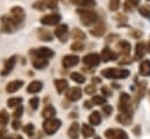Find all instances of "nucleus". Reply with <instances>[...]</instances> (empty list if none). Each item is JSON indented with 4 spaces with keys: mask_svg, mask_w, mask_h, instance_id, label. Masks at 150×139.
Returning <instances> with one entry per match:
<instances>
[{
    "mask_svg": "<svg viewBox=\"0 0 150 139\" xmlns=\"http://www.w3.org/2000/svg\"><path fill=\"white\" fill-rule=\"evenodd\" d=\"M130 71L128 69H119V68H106L101 70V76L110 80H125L129 77Z\"/></svg>",
    "mask_w": 150,
    "mask_h": 139,
    "instance_id": "nucleus-1",
    "label": "nucleus"
},
{
    "mask_svg": "<svg viewBox=\"0 0 150 139\" xmlns=\"http://www.w3.org/2000/svg\"><path fill=\"white\" fill-rule=\"evenodd\" d=\"M77 14L79 15V19L81 21V24L84 26H91L93 24H96L99 19L98 13L94 11H90V9H77L76 11Z\"/></svg>",
    "mask_w": 150,
    "mask_h": 139,
    "instance_id": "nucleus-2",
    "label": "nucleus"
},
{
    "mask_svg": "<svg viewBox=\"0 0 150 139\" xmlns=\"http://www.w3.org/2000/svg\"><path fill=\"white\" fill-rule=\"evenodd\" d=\"M0 21H1V31L4 33H7V34L14 33L19 27L16 21L11 15H2Z\"/></svg>",
    "mask_w": 150,
    "mask_h": 139,
    "instance_id": "nucleus-3",
    "label": "nucleus"
},
{
    "mask_svg": "<svg viewBox=\"0 0 150 139\" xmlns=\"http://www.w3.org/2000/svg\"><path fill=\"white\" fill-rule=\"evenodd\" d=\"M119 111L121 113H125V115H129L132 116L133 115V109H132V105H130V96L127 94V92H122L120 95V98H119Z\"/></svg>",
    "mask_w": 150,
    "mask_h": 139,
    "instance_id": "nucleus-4",
    "label": "nucleus"
},
{
    "mask_svg": "<svg viewBox=\"0 0 150 139\" xmlns=\"http://www.w3.org/2000/svg\"><path fill=\"white\" fill-rule=\"evenodd\" d=\"M62 125V122L57 118H49L43 122V130L48 136H52L56 133Z\"/></svg>",
    "mask_w": 150,
    "mask_h": 139,
    "instance_id": "nucleus-5",
    "label": "nucleus"
},
{
    "mask_svg": "<svg viewBox=\"0 0 150 139\" xmlns=\"http://www.w3.org/2000/svg\"><path fill=\"white\" fill-rule=\"evenodd\" d=\"M30 55H33L34 57H41V59H51L55 55V52L48 47H40L38 49H32L30 50Z\"/></svg>",
    "mask_w": 150,
    "mask_h": 139,
    "instance_id": "nucleus-6",
    "label": "nucleus"
},
{
    "mask_svg": "<svg viewBox=\"0 0 150 139\" xmlns=\"http://www.w3.org/2000/svg\"><path fill=\"white\" fill-rule=\"evenodd\" d=\"M61 15L58 13H51V14H47L41 18V24L44 26H56L59 24L61 21Z\"/></svg>",
    "mask_w": 150,
    "mask_h": 139,
    "instance_id": "nucleus-7",
    "label": "nucleus"
},
{
    "mask_svg": "<svg viewBox=\"0 0 150 139\" xmlns=\"http://www.w3.org/2000/svg\"><path fill=\"white\" fill-rule=\"evenodd\" d=\"M106 139H129L125 130L121 129H107L105 131Z\"/></svg>",
    "mask_w": 150,
    "mask_h": 139,
    "instance_id": "nucleus-8",
    "label": "nucleus"
},
{
    "mask_svg": "<svg viewBox=\"0 0 150 139\" xmlns=\"http://www.w3.org/2000/svg\"><path fill=\"white\" fill-rule=\"evenodd\" d=\"M100 62H101L100 55H98V54H96V53L87 54V55H85V56L83 57V63H84L85 66H87V67H91V68L99 66Z\"/></svg>",
    "mask_w": 150,
    "mask_h": 139,
    "instance_id": "nucleus-9",
    "label": "nucleus"
},
{
    "mask_svg": "<svg viewBox=\"0 0 150 139\" xmlns=\"http://www.w3.org/2000/svg\"><path fill=\"white\" fill-rule=\"evenodd\" d=\"M11 16H12V18L16 21V24L20 26V25L23 22L25 18H26L25 9H23L21 6H14V7H12V9H11Z\"/></svg>",
    "mask_w": 150,
    "mask_h": 139,
    "instance_id": "nucleus-10",
    "label": "nucleus"
},
{
    "mask_svg": "<svg viewBox=\"0 0 150 139\" xmlns=\"http://www.w3.org/2000/svg\"><path fill=\"white\" fill-rule=\"evenodd\" d=\"M55 35L56 37L61 41V42H67L68 41V36H69V27L68 25H58L55 29Z\"/></svg>",
    "mask_w": 150,
    "mask_h": 139,
    "instance_id": "nucleus-11",
    "label": "nucleus"
},
{
    "mask_svg": "<svg viewBox=\"0 0 150 139\" xmlns=\"http://www.w3.org/2000/svg\"><path fill=\"white\" fill-rule=\"evenodd\" d=\"M67 100L70 101V102H78L80 98H81V90L80 88L78 87H74V88H70L65 95Z\"/></svg>",
    "mask_w": 150,
    "mask_h": 139,
    "instance_id": "nucleus-12",
    "label": "nucleus"
},
{
    "mask_svg": "<svg viewBox=\"0 0 150 139\" xmlns=\"http://www.w3.org/2000/svg\"><path fill=\"white\" fill-rule=\"evenodd\" d=\"M100 59L104 61V62H110V61H115L117 59V54L115 52H113L112 49H110L108 47L104 48L101 50V55H100Z\"/></svg>",
    "mask_w": 150,
    "mask_h": 139,
    "instance_id": "nucleus-13",
    "label": "nucleus"
},
{
    "mask_svg": "<svg viewBox=\"0 0 150 139\" xmlns=\"http://www.w3.org/2000/svg\"><path fill=\"white\" fill-rule=\"evenodd\" d=\"M78 62H79V57L77 55H67L62 60V66L68 69V68H72L77 66Z\"/></svg>",
    "mask_w": 150,
    "mask_h": 139,
    "instance_id": "nucleus-14",
    "label": "nucleus"
},
{
    "mask_svg": "<svg viewBox=\"0 0 150 139\" xmlns=\"http://www.w3.org/2000/svg\"><path fill=\"white\" fill-rule=\"evenodd\" d=\"M15 64H16V56H12V57H9L8 60H6L5 61V64H4V69L1 70V75L2 76H6V75H8L12 70L14 69V67H15Z\"/></svg>",
    "mask_w": 150,
    "mask_h": 139,
    "instance_id": "nucleus-15",
    "label": "nucleus"
},
{
    "mask_svg": "<svg viewBox=\"0 0 150 139\" xmlns=\"http://www.w3.org/2000/svg\"><path fill=\"white\" fill-rule=\"evenodd\" d=\"M116 48L119 49L120 54L121 55H125V56H128L130 54V49H132V46L128 41L126 40H120L117 43H116Z\"/></svg>",
    "mask_w": 150,
    "mask_h": 139,
    "instance_id": "nucleus-16",
    "label": "nucleus"
},
{
    "mask_svg": "<svg viewBox=\"0 0 150 139\" xmlns=\"http://www.w3.org/2000/svg\"><path fill=\"white\" fill-rule=\"evenodd\" d=\"M25 84V82L22 81V80H15V81H12V82H9L8 84H7V87H6V91L8 92V94H14V92H16L18 90H20L21 89V87Z\"/></svg>",
    "mask_w": 150,
    "mask_h": 139,
    "instance_id": "nucleus-17",
    "label": "nucleus"
},
{
    "mask_svg": "<svg viewBox=\"0 0 150 139\" xmlns=\"http://www.w3.org/2000/svg\"><path fill=\"white\" fill-rule=\"evenodd\" d=\"M146 53H147V48H146L144 42H142V41L137 42L136 47H135V60H141Z\"/></svg>",
    "mask_w": 150,
    "mask_h": 139,
    "instance_id": "nucleus-18",
    "label": "nucleus"
},
{
    "mask_svg": "<svg viewBox=\"0 0 150 139\" xmlns=\"http://www.w3.org/2000/svg\"><path fill=\"white\" fill-rule=\"evenodd\" d=\"M42 88H43V83L41 81H33V82H30L28 84L27 92H29V94H38V92H40L42 90Z\"/></svg>",
    "mask_w": 150,
    "mask_h": 139,
    "instance_id": "nucleus-19",
    "label": "nucleus"
},
{
    "mask_svg": "<svg viewBox=\"0 0 150 139\" xmlns=\"http://www.w3.org/2000/svg\"><path fill=\"white\" fill-rule=\"evenodd\" d=\"M146 90H147V82H140L139 83V87H137L136 96H135V104H137L142 100V97L146 94Z\"/></svg>",
    "mask_w": 150,
    "mask_h": 139,
    "instance_id": "nucleus-20",
    "label": "nucleus"
},
{
    "mask_svg": "<svg viewBox=\"0 0 150 139\" xmlns=\"http://www.w3.org/2000/svg\"><path fill=\"white\" fill-rule=\"evenodd\" d=\"M32 64H33V67H34L35 69L42 70V69H44V68H47V67H48L49 62H48V60H45V59L34 57V59L32 60Z\"/></svg>",
    "mask_w": 150,
    "mask_h": 139,
    "instance_id": "nucleus-21",
    "label": "nucleus"
},
{
    "mask_svg": "<svg viewBox=\"0 0 150 139\" xmlns=\"http://www.w3.org/2000/svg\"><path fill=\"white\" fill-rule=\"evenodd\" d=\"M139 72L140 75L147 77V76H150V60H144L141 62L140 67H139Z\"/></svg>",
    "mask_w": 150,
    "mask_h": 139,
    "instance_id": "nucleus-22",
    "label": "nucleus"
},
{
    "mask_svg": "<svg viewBox=\"0 0 150 139\" xmlns=\"http://www.w3.org/2000/svg\"><path fill=\"white\" fill-rule=\"evenodd\" d=\"M68 136L70 139H78L79 137V124L78 123H72L68 130Z\"/></svg>",
    "mask_w": 150,
    "mask_h": 139,
    "instance_id": "nucleus-23",
    "label": "nucleus"
},
{
    "mask_svg": "<svg viewBox=\"0 0 150 139\" xmlns=\"http://www.w3.org/2000/svg\"><path fill=\"white\" fill-rule=\"evenodd\" d=\"M54 84H55V88L57 90L58 94H62L63 91H65L69 87L68 84V81L67 80H55L54 81Z\"/></svg>",
    "mask_w": 150,
    "mask_h": 139,
    "instance_id": "nucleus-24",
    "label": "nucleus"
},
{
    "mask_svg": "<svg viewBox=\"0 0 150 139\" xmlns=\"http://www.w3.org/2000/svg\"><path fill=\"white\" fill-rule=\"evenodd\" d=\"M38 39L44 41V42H51L52 41V35L49 31L43 29V28H38Z\"/></svg>",
    "mask_w": 150,
    "mask_h": 139,
    "instance_id": "nucleus-25",
    "label": "nucleus"
},
{
    "mask_svg": "<svg viewBox=\"0 0 150 139\" xmlns=\"http://www.w3.org/2000/svg\"><path fill=\"white\" fill-rule=\"evenodd\" d=\"M105 31H106V26L104 24H99L96 27H93L90 31V33H91V35H93V36L99 37V36H103V35L105 34Z\"/></svg>",
    "mask_w": 150,
    "mask_h": 139,
    "instance_id": "nucleus-26",
    "label": "nucleus"
},
{
    "mask_svg": "<svg viewBox=\"0 0 150 139\" xmlns=\"http://www.w3.org/2000/svg\"><path fill=\"white\" fill-rule=\"evenodd\" d=\"M56 115V109L52 106V105H47L43 111H42V116L45 118V119H49V118H54Z\"/></svg>",
    "mask_w": 150,
    "mask_h": 139,
    "instance_id": "nucleus-27",
    "label": "nucleus"
},
{
    "mask_svg": "<svg viewBox=\"0 0 150 139\" xmlns=\"http://www.w3.org/2000/svg\"><path fill=\"white\" fill-rule=\"evenodd\" d=\"M140 5V0H127L123 5V8L126 12H133L135 8H137Z\"/></svg>",
    "mask_w": 150,
    "mask_h": 139,
    "instance_id": "nucleus-28",
    "label": "nucleus"
},
{
    "mask_svg": "<svg viewBox=\"0 0 150 139\" xmlns=\"http://www.w3.org/2000/svg\"><path fill=\"white\" fill-rule=\"evenodd\" d=\"M116 120L122 124V125H130L132 120H133V117L129 116V115H125V113H119L116 116Z\"/></svg>",
    "mask_w": 150,
    "mask_h": 139,
    "instance_id": "nucleus-29",
    "label": "nucleus"
},
{
    "mask_svg": "<svg viewBox=\"0 0 150 139\" xmlns=\"http://www.w3.org/2000/svg\"><path fill=\"white\" fill-rule=\"evenodd\" d=\"M81 133H83L84 137L90 138V137H92V136L96 133V131H94V129H93L91 125L84 123V124L81 125Z\"/></svg>",
    "mask_w": 150,
    "mask_h": 139,
    "instance_id": "nucleus-30",
    "label": "nucleus"
},
{
    "mask_svg": "<svg viewBox=\"0 0 150 139\" xmlns=\"http://www.w3.org/2000/svg\"><path fill=\"white\" fill-rule=\"evenodd\" d=\"M72 5L81 6V7H92L96 5L94 0H70Z\"/></svg>",
    "mask_w": 150,
    "mask_h": 139,
    "instance_id": "nucleus-31",
    "label": "nucleus"
},
{
    "mask_svg": "<svg viewBox=\"0 0 150 139\" xmlns=\"http://www.w3.org/2000/svg\"><path fill=\"white\" fill-rule=\"evenodd\" d=\"M88 120H90V123L93 124V125H99V124L101 123V115H100V112H99V111H93V112L90 115Z\"/></svg>",
    "mask_w": 150,
    "mask_h": 139,
    "instance_id": "nucleus-32",
    "label": "nucleus"
},
{
    "mask_svg": "<svg viewBox=\"0 0 150 139\" xmlns=\"http://www.w3.org/2000/svg\"><path fill=\"white\" fill-rule=\"evenodd\" d=\"M71 37L74 40H76V41H81V40H85L86 39V34L83 31H80L79 28H75L72 31V33H71Z\"/></svg>",
    "mask_w": 150,
    "mask_h": 139,
    "instance_id": "nucleus-33",
    "label": "nucleus"
},
{
    "mask_svg": "<svg viewBox=\"0 0 150 139\" xmlns=\"http://www.w3.org/2000/svg\"><path fill=\"white\" fill-rule=\"evenodd\" d=\"M22 103V98L21 97H12L7 101V106L8 107H15V106H19Z\"/></svg>",
    "mask_w": 150,
    "mask_h": 139,
    "instance_id": "nucleus-34",
    "label": "nucleus"
},
{
    "mask_svg": "<svg viewBox=\"0 0 150 139\" xmlns=\"http://www.w3.org/2000/svg\"><path fill=\"white\" fill-rule=\"evenodd\" d=\"M139 13H140L142 16H144L146 19H149L150 20V6L149 5H143V6H141V7L139 8Z\"/></svg>",
    "mask_w": 150,
    "mask_h": 139,
    "instance_id": "nucleus-35",
    "label": "nucleus"
},
{
    "mask_svg": "<svg viewBox=\"0 0 150 139\" xmlns=\"http://www.w3.org/2000/svg\"><path fill=\"white\" fill-rule=\"evenodd\" d=\"M71 80L75 81L76 83H79V84H81V83H84L86 81V78L79 72H72L71 74Z\"/></svg>",
    "mask_w": 150,
    "mask_h": 139,
    "instance_id": "nucleus-36",
    "label": "nucleus"
},
{
    "mask_svg": "<svg viewBox=\"0 0 150 139\" xmlns=\"http://www.w3.org/2000/svg\"><path fill=\"white\" fill-rule=\"evenodd\" d=\"M9 120V115L7 113L6 110H1L0 111V124L1 125H6Z\"/></svg>",
    "mask_w": 150,
    "mask_h": 139,
    "instance_id": "nucleus-37",
    "label": "nucleus"
},
{
    "mask_svg": "<svg viewBox=\"0 0 150 139\" xmlns=\"http://www.w3.org/2000/svg\"><path fill=\"white\" fill-rule=\"evenodd\" d=\"M92 104H96V105H103L106 103V98L103 97V96H93L92 98Z\"/></svg>",
    "mask_w": 150,
    "mask_h": 139,
    "instance_id": "nucleus-38",
    "label": "nucleus"
},
{
    "mask_svg": "<svg viewBox=\"0 0 150 139\" xmlns=\"http://www.w3.org/2000/svg\"><path fill=\"white\" fill-rule=\"evenodd\" d=\"M34 131H35V126H34V124H32V123L27 124V125L23 128V132H25L26 135H28V136H33V135H34Z\"/></svg>",
    "mask_w": 150,
    "mask_h": 139,
    "instance_id": "nucleus-39",
    "label": "nucleus"
},
{
    "mask_svg": "<svg viewBox=\"0 0 150 139\" xmlns=\"http://www.w3.org/2000/svg\"><path fill=\"white\" fill-rule=\"evenodd\" d=\"M83 49H84V44L80 41H75L71 44V50H74V52H80Z\"/></svg>",
    "mask_w": 150,
    "mask_h": 139,
    "instance_id": "nucleus-40",
    "label": "nucleus"
},
{
    "mask_svg": "<svg viewBox=\"0 0 150 139\" xmlns=\"http://www.w3.org/2000/svg\"><path fill=\"white\" fill-rule=\"evenodd\" d=\"M33 7L36 8V9H40V11H44V9L47 8L45 0H38V1H36V2L33 5Z\"/></svg>",
    "mask_w": 150,
    "mask_h": 139,
    "instance_id": "nucleus-41",
    "label": "nucleus"
},
{
    "mask_svg": "<svg viewBox=\"0 0 150 139\" xmlns=\"http://www.w3.org/2000/svg\"><path fill=\"white\" fill-rule=\"evenodd\" d=\"M22 115H23V106H22V105H19V106L15 109V111L13 112V116L15 117V119H19Z\"/></svg>",
    "mask_w": 150,
    "mask_h": 139,
    "instance_id": "nucleus-42",
    "label": "nucleus"
},
{
    "mask_svg": "<svg viewBox=\"0 0 150 139\" xmlns=\"http://www.w3.org/2000/svg\"><path fill=\"white\" fill-rule=\"evenodd\" d=\"M38 104H40V100H38V97H33V98L29 100V105H30V107H32L33 110H38Z\"/></svg>",
    "mask_w": 150,
    "mask_h": 139,
    "instance_id": "nucleus-43",
    "label": "nucleus"
},
{
    "mask_svg": "<svg viewBox=\"0 0 150 139\" xmlns=\"http://www.w3.org/2000/svg\"><path fill=\"white\" fill-rule=\"evenodd\" d=\"M120 7V1L119 0H110V9L111 11H117Z\"/></svg>",
    "mask_w": 150,
    "mask_h": 139,
    "instance_id": "nucleus-44",
    "label": "nucleus"
},
{
    "mask_svg": "<svg viewBox=\"0 0 150 139\" xmlns=\"http://www.w3.org/2000/svg\"><path fill=\"white\" fill-rule=\"evenodd\" d=\"M101 94H103V96H106V97H110V96H112V90L107 87V85H103L101 87Z\"/></svg>",
    "mask_w": 150,
    "mask_h": 139,
    "instance_id": "nucleus-45",
    "label": "nucleus"
},
{
    "mask_svg": "<svg viewBox=\"0 0 150 139\" xmlns=\"http://www.w3.org/2000/svg\"><path fill=\"white\" fill-rule=\"evenodd\" d=\"M96 91H97V88H96L94 84H90L85 88V92L88 94V95H93V94H96Z\"/></svg>",
    "mask_w": 150,
    "mask_h": 139,
    "instance_id": "nucleus-46",
    "label": "nucleus"
},
{
    "mask_svg": "<svg viewBox=\"0 0 150 139\" xmlns=\"http://www.w3.org/2000/svg\"><path fill=\"white\" fill-rule=\"evenodd\" d=\"M103 112H104L106 116H110V115H112V112H113L112 105H110V104L103 105Z\"/></svg>",
    "mask_w": 150,
    "mask_h": 139,
    "instance_id": "nucleus-47",
    "label": "nucleus"
},
{
    "mask_svg": "<svg viewBox=\"0 0 150 139\" xmlns=\"http://www.w3.org/2000/svg\"><path fill=\"white\" fill-rule=\"evenodd\" d=\"M12 128H13L15 131L20 130V129H21V122H20L19 119H15V120H13V123H12Z\"/></svg>",
    "mask_w": 150,
    "mask_h": 139,
    "instance_id": "nucleus-48",
    "label": "nucleus"
},
{
    "mask_svg": "<svg viewBox=\"0 0 150 139\" xmlns=\"http://www.w3.org/2000/svg\"><path fill=\"white\" fill-rule=\"evenodd\" d=\"M115 20H117V21H120V22H125V21H127V16L123 15V14H117V15L115 16Z\"/></svg>",
    "mask_w": 150,
    "mask_h": 139,
    "instance_id": "nucleus-49",
    "label": "nucleus"
},
{
    "mask_svg": "<svg viewBox=\"0 0 150 139\" xmlns=\"http://www.w3.org/2000/svg\"><path fill=\"white\" fill-rule=\"evenodd\" d=\"M116 37H117V35H116V34L110 35V36L106 39V41H107V42H111V41H113V40H114V39H116Z\"/></svg>",
    "mask_w": 150,
    "mask_h": 139,
    "instance_id": "nucleus-50",
    "label": "nucleus"
},
{
    "mask_svg": "<svg viewBox=\"0 0 150 139\" xmlns=\"http://www.w3.org/2000/svg\"><path fill=\"white\" fill-rule=\"evenodd\" d=\"M84 105H85L86 109H91L92 107V102L91 101H86V102H84Z\"/></svg>",
    "mask_w": 150,
    "mask_h": 139,
    "instance_id": "nucleus-51",
    "label": "nucleus"
},
{
    "mask_svg": "<svg viewBox=\"0 0 150 139\" xmlns=\"http://www.w3.org/2000/svg\"><path fill=\"white\" fill-rule=\"evenodd\" d=\"M133 35L135 36V37H141L142 36V32H140V31H134V33H133Z\"/></svg>",
    "mask_w": 150,
    "mask_h": 139,
    "instance_id": "nucleus-52",
    "label": "nucleus"
},
{
    "mask_svg": "<svg viewBox=\"0 0 150 139\" xmlns=\"http://www.w3.org/2000/svg\"><path fill=\"white\" fill-rule=\"evenodd\" d=\"M140 132H141V128H140V126H136V128L134 129V133H135V135H140Z\"/></svg>",
    "mask_w": 150,
    "mask_h": 139,
    "instance_id": "nucleus-53",
    "label": "nucleus"
},
{
    "mask_svg": "<svg viewBox=\"0 0 150 139\" xmlns=\"http://www.w3.org/2000/svg\"><path fill=\"white\" fill-rule=\"evenodd\" d=\"M92 82H94V83H100V78H98V77H92Z\"/></svg>",
    "mask_w": 150,
    "mask_h": 139,
    "instance_id": "nucleus-54",
    "label": "nucleus"
},
{
    "mask_svg": "<svg viewBox=\"0 0 150 139\" xmlns=\"http://www.w3.org/2000/svg\"><path fill=\"white\" fill-rule=\"evenodd\" d=\"M146 48H147V52H148V53H150V41L147 43V47H146Z\"/></svg>",
    "mask_w": 150,
    "mask_h": 139,
    "instance_id": "nucleus-55",
    "label": "nucleus"
},
{
    "mask_svg": "<svg viewBox=\"0 0 150 139\" xmlns=\"http://www.w3.org/2000/svg\"><path fill=\"white\" fill-rule=\"evenodd\" d=\"M47 1H50V2H55V4H57V0H47Z\"/></svg>",
    "mask_w": 150,
    "mask_h": 139,
    "instance_id": "nucleus-56",
    "label": "nucleus"
},
{
    "mask_svg": "<svg viewBox=\"0 0 150 139\" xmlns=\"http://www.w3.org/2000/svg\"><path fill=\"white\" fill-rule=\"evenodd\" d=\"M94 139H101V138H100V137H96Z\"/></svg>",
    "mask_w": 150,
    "mask_h": 139,
    "instance_id": "nucleus-57",
    "label": "nucleus"
},
{
    "mask_svg": "<svg viewBox=\"0 0 150 139\" xmlns=\"http://www.w3.org/2000/svg\"><path fill=\"white\" fill-rule=\"evenodd\" d=\"M147 1H150V0H147Z\"/></svg>",
    "mask_w": 150,
    "mask_h": 139,
    "instance_id": "nucleus-58",
    "label": "nucleus"
},
{
    "mask_svg": "<svg viewBox=\"0 0 150 139\" xmlns=\"http://www.w3.org/2000/svg\"><path fill=\"white\" fill-rule=\"evenodd\" d=\"M149 94H150V91H149Z\"/></svg>",
    "mask_w": 150,
    "mask_h": 139,
    "instance_id": "nucleus-59",
    "label": "nucleus"
}]
</instances>
